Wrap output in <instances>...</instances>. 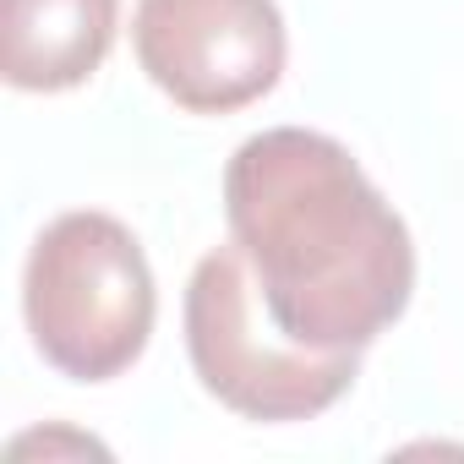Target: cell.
Returning a JSON list of instances; mask_svg holds the SVG:
<instances>
[{
	"label": "cell",
	"instance_id": "3957f363",
	"mask_svg": "<svg viewBox=\"0 0 464 464\" xmlns=\"http://www.w3.org/2000/svg\"><path fill=\"white\" fill-rule=\"evenodd\" d=\"M186 355L197 382L246 420H312L334 410L361 372L355 350H306L263 306L246 252L213 246L186 285Z\"/></svg>",
	"mask_w": 464,
	"mask_h": 464
},
{
	"label": "cell",
	"instance_id": "6da1fadb",
	"mask_svg": "<svg viewBox=\"0 0 464 464\" xmlns=\"http://www.w3.org/2000/svg\"><path fill=\"white\" fill-rule=\"evenodd\" d=\"M224 218L268 317L306 350L377 344L415 295V246L344 142L274 126L224 164Z\"/></svg>",
	"mask_w": 464,
	"mask_h": 464
},
{
	"label": "cell",
	"instance_id": "8992f818",
	"mask_svg": "<svg viewBox=\"0 0 464 464\" xmlns=\"http://www.w3.org/2000/svg\"><path fill=\"white\" fill-rule=\"evenodd\" d=\"M34 448H44V453H55V448H82V453H104L93 437H66V431H34V437H17L12 442V459H23V453H34Z\"/></svg>",
	"mask_w": 464,
	"mask_h": 464
},
{
	"label": "cell",
	"instance_id": "7a4b0ae2",
	"mask_svg": "<svg viewBox=\"0 0 464 464\" xmlns=\"http://www.w3.org/2000/svg\"><path fill=\"white\" fill-rule=\"evenodd\" d=\"M23 317L61 377L110 382L131 372L159 317L142 241L93 208L50 218L23 268Z\"/></svg>",
	"mask_w": 464,
	"mask_h": 464
},
{
	"label": "cell",
	"instance_id": "277c9868",
	"mask_svg": "<svg viewBox=\"0 0 464 464\" xmlns=\"http://www.w3.org/2000/svg\"><path fill=\"white\" fill-rule=\"evenodd\" d=\"M131 50L148 82L191 115H236L285 77L274 0H137Z\"/></svg>",
	"mask_w": 464,
	"mask_h": 464
},
{
	"label": "cell",
	"instance_id": "5b68a950",
	"mask_svg": "<svg viewBox=\"0 0 464 464\" xmlns=\"http://www.w3.org/2000/svg\"><path fill=\"white\" fill-rule=\"evenodd\" d=\"M121 28V0H0V77L23 93L82 88Z\"/></svg>",
	"mask_w": 464,
	"mask_h": 464
}]
</instances>
